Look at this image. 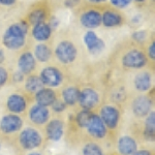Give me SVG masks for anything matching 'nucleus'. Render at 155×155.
<instances>
[{"label": "nucleus", "mask_w": 155, "mask_h": 155, "mask_svg": "<svg viewBox=\"0 0 155 155\" xmlns=\"http://www.w3.org/2000/svg\"><path fill=\"white\" fill-rule=\"evenodd\" d=\"M25 88L28 90L29 92H34V93H36L38 90L44 88V84H42V82L39 77L31 76L26 80Z\"/></svg>", "instance_id": "393cba45"}, {"label": "nucleus", "mask_w": 155, "mask_h": 155, "mask_svg": "<svg viewBox=\"0 0 155 155\" xmlns=\"http://www.w3.org/2000/svg\"><path fill=\"white\" fill-rule=\"evenodd\" d=\"M81 23L86 28H96L101 24V15L96 11H88L82 15Z\"/></svg>", "instance_id": "ddd939ff"}, {"label": "nucleus", "mask_w": 155, "mask_h": 155, "mask_svg": "<svg viewBox=\"0 0 155 155\" xmlns=\"http://www.w3.org/2000/svg\"><path fill=\"white\" fill-rule=\"evenodd\" d=\"M91 113L88 111V110H84V111H82L81 113L78 114L77 116V123L78 125L80 127H86L87 124H88V121L90 119V117H91Z\"/></svg>", "instance_id": "cd10ccee"}, {"label": "nucleus", "mask_w": 155, "mask_h": 155, "mask_svg": "<svg viewBox=\"0 0 155 155\" xmlns=\"http://www.w3.org/2000/svg\"><path fill=\"white\" fill-rule=\"evenodd\" d=\"M111 2L113 5L119 7V8H123V7L128 5V2L126 0H111Z\"/></svg>", "instance_id": "7c9ffc66"}, {"label": "nucleus", "mask_w": 155, "mask_h": 155, "mask_svg": "<svg viewBox=\"0 0 155 155\" xmlns=\"http://www.w3.org/2000/svg\"><path fill=\"white\" fill-rule=\"evenodd\" d=\"M7 78H8V74H7L6 69L4 67L0 66V88L5 85Z\"/></svg>", "instance_id": "c756f323"}, {"label": "nucleus", "mask_w": 155, "mask_h": 155, "mask_svg": "<svg viewBox=\"0 0 155 155\" xmlns=\"http://www.w3.org/2000/svg\"><path fill=\"white\" fill-rule=\"evenodd\" d=\"M6 104H7V109L11 112H12V113H16V114L24 112L27 106L25 98L22 95H20V94H12V95L9 96L7 98Z\"/></svg>", "instance_id": "2eb2a0df"}, {"label": "nucleus", "mask_w": 155, "mask_h": 155, "mask_svg": "<svg viewBox=\"0 0 155 155\" xmlns=\"http://www.w3.org/2000/svg\"><path fill=\"white\" fill-rule=\"evenodd\" d=\"M50 112L47 107L35 104L30 109L29 111V118L33 123L41 125L45 124L49 120Z\"/></svg>", "instance_id": "f8f14e48"}, {"label": "nucleus", "mask_w": 155, "mask_h": 155, "mask_svg": "<svg viewBox=\"0 0 155 155\" xmlns=\"http://www.w3.org/2000/svg\"><path fill=\"white\" fill-rule=\"evenodd\" d=\"M136 1H137V2H143V1H145V0H136Z\"/></svg>", "instance_id": "a19ab883"}, {"label": "nucleus", "mask_w": 155, "mask_h": 155, "mask_svg": "<svg viewBox=\"0 0 155 155\" xmlns=\"http://www.w3.org/2000/svg\"><path fill=\"white\" fill-rule=\"evenodd\" d=\"M16 2V0H0V4L3 5H12Z\"/></svg>", "instance_id": "e433bc0d"}, {"label": "nucleus", "mask_w": 155, "mask_h": 155, "mask_svg": "<svg viewBox=\"0 0 155 155\" xmlns=\"http://www.w3.org/2000/svg\"><path fill=\"white\" fill-rule=\"evenodd\" d=\"M134 86L140 92H146L151 88V76L148 72L137 74L134 78Z\"/></svg>", "instance_id": "aec40b11"}, {"label": "nucleus", "mask_w": 155, "mask_h": 155, "mask_svg": "<svg viewBox=\"0 0 155 155\" xmlns=\"http://www.w3.org/2000/svg\"><path fill=\"white\" fill-rule=\"evenodd\" d=\"M79 2H80V0H66L65 5L68 7H74V6H76Z\"/></svg>", "instance_id": "f704fd0d"}, {"label": "nucleus", "mask_w": 155, "mask_h": 155, "mask_svg": "<svg viewBox=\"0 0 155 155\" xmlns=\"http://www.w3.org/2000/svg\"><path fill=\"white\" fill-rule=\"evenodd\" d=\"M55 54L60 62L64 64L71 63L77 57V49L74 44L68 41H63L57 46Z\"/></svg>", "instance_id": "f03ea898"}, {"label": "nucleus", "mask_w": 155, "mask_h": 155, "mask_svg": "<svg viewBox=\"0 0 155 155\" xmlns=\"http://www.w3.org/2000/svg\"><path fill=\"white\" fill-rule=\"evenodd\" d=\"M98 94L95 90L91 88H85L80 92L79 95V104L84 110H90L94 107L98 102Z\"/></svg>", "instance_id": "1a4fd4ad"}, {"label": "nucleus", "mask_w": 155, "mask_h": 155, "mask_svg": "<svg viewBox=\"0 0 155 155\" xmlns=\"http://www.w3.org/2000/svg\"><path fill=\"white\" fill-rule=\"evenodd\" d=\"M101 22L106 27H114L122 23V18L114 12H106L101 16Z\"/></svg>", "instance_id": "4be33fe9"}, {"label": "nucleus", "mask_w": 155, "mask_h": 155, "mask_svg": "<svg viewBox=\"0 0 155 155\" xmlns=\"http://www.w3.org/2000/svg\"><path fill=\"white\" fill-rule=\"evenodd\" d=\"M152 102L147 96H139L132 102V111L137 117H145L151 112Z\"/></svg>", "instance_id": "9b49d317"}, {"label": "nucleus", "mask_w": 155, "mask_h": 155, "mask_svg": "<svg viewBox=\"0 0 155 155\" xmlns=\"http://www.w3.org/2000/svg\"><path fill=\"white\" fill-rule=\"evenodd\" d=\"M45 18H46V14H45L44 11H41V9H35V11H33L30 14L29 21L32 25H36L42 23Z\"/></svg>", "instance_id": "bb28decb"}, {"label": "nucleus", "mask_w": 155, "mask_h": 155, "mask_svg": "<svg viewBox=\"0 0 155 155\" xmlns=\"http://www.w3.org/2000/svg\"><path fill=\"white\" fill-rule=\"evenodd\" d=\"M18 66L22 74H28L35 68V58L30 52L22 54L18 60Z\"/></svg>", "instance_id": "4468645a"}, {"label": "nucleus", "mask_w": 155, "mask_h": 155, "mask_svg": "<svg viewBox=\"0 0 155 155\" xmlns=\"http://www.w3.org/2000/svg\"><path fill=\"white\" fill-rule=\"evenodd\" d=\"M14 80H15V82H17V83L22 82L24 80V74H22L21 71L16 72V74H14Z\"/></svg>", "instance_id": "72a5a7b5"}, {"label": "nucleus", "mask_w": 155, "mask_h": 155, "mask_svg": "<svg viewBox=\"0 0 155 155\" xmlns=\"http://www.w3.org/2000/svg\"><path fill=\"white\" fill-rule=\"evenodd\" d=\"M41 80L44 85L49 87H57L62 82V74L55 67H46L41 72Z\"/></svg>", "instance_id": "423d86ee"}, {"label": "nucleus", "mask_w": 155, "mask_h": 155, "mask_svg": "<svg viewBox=\"0 0 155 155\" xmlns=\"http://www.w3.org/2000/svg\"><path fill=\"white\" fill-rule=\"evenodd\" d=\"M20 144L24 149H35L41 145L42 139L39 132L33 128H26L20 134Z\"/></svg>", "instance_id": "7ed1b4c3"}, {"label": "nucleus", "mask_w": 155, "mask_h": 155, "mask_svg": "<svg viewBox=\"0 0 155 155\" xmlns=\"http://www.w3.org/2000/svg\"><path fill=\"white\" fill-rule=\"evenodd\" d=\"M28 27L25 23H16L8 27L3 35V44L7 49L17 50L25 45Z\"/></svg>", "instance_id": "f257e3e1"}, {"label": "nucleus", "mask_w": 155, "mask_h": 155, "mask_svg": "<svg viewBox=\"0 0 155 155\" xmlns=\"http://www.w3.org/2000/svg\"><path fill=\"white\" fill-rule=\"evenodd\" d=\"M90 2H93V3H101V2H104L107 0H88Z\"/></svg>", "instance_id": "58836bf2"}, {"label": "nucleus", "mask_w": 155, "mask_h": 155, "mask_svg": "<svg viewBox=\"0 0 155 155\" xmlns=\"http://www.w3.org/2000/svg\"><path fill=\"white\" fill-rule=\"evenodd\" d=\"M148 54H149V57L151 59H154L155 58V44H154V42H152V44L149 46V48H148Z\"/></svg>", "instance_id": "473e14b6"}, {"label": "nucleus", "mask_w": 155, "mask_h": 155, "mask_svg": "<svg viewBox=\"0 0 155 155\" xmlns=\"http://www.w3.org/2000/svg\"><path fill=\"white\" fill-rule=\"evenodd\" d=\"M145 137L148 141H153L155 134V114L154 112H150L148 114V118L145 122Z\"/></svg>", "instance_id": "5701e85b"}, {"label": "nucleus", "mask_w": 155, "mask_h": 155, "mask_svg": "<svg viewBox=\"0 0 155 155\" xmlns=\"http://www.w3.org/2000/svg\"><path fill=\"white\" fill-rule=\"evenodd\" d=\"M35 99L37 104L44 107L52 106V104L56 99V94L52 89L50 88H41V90L36 92Z\"/></svg>", "instance_id": "dca6fc26"}, {"label": "nucleus", "mask_w": 155, "mask_h": 155, "mask_svg": "<svg viewBox=\"0 0 155 155\" xmlns=\"http://www.w3.org/2000/svg\"><path fill=\"white\" fill-rule=\"evenodd\" d=\"M23 125V121L19 116L14 114H9L4 116L0 121V129L4 134H12L21 129Z\"/></svg>", "instance_id": "6e6552de"}, {"label": "nucleus", "mask_w": 155, "mask_h": 155, "mask_svg": "<svg viewBox=\"0 0 155 155\" xmlns=\"http://www.w3.org/2000/svg\"><path fill=\"white\" fill-rule=\"evenodd\" d=\"M51 34H52L51 26L44 23V22L34 25L33 29H32V35L38 41H45L47 39H49Z\"/></svg>", "instance_id": "6ab92c4d"}, {"label": "nucleus", "mask_w": 155, "mask_h": 155, "mask_svg": "<svg viewBox=\"0 0 155 155\" xmlns=\"http://www.w3.org/2000/svg\"><path fill=\"white\" fill-rule=\"evenodd\" d=\"M52 107H53V110L55 112H63L64 110L66 109V104L63 101H59V99H55V101L52 104Z\"/></svg>", "instance_id": "c85d7f7f"}, {"label": "nucleus", "mask_w": 155, "mask_h": 155, "mask_svg": "<svg viewBox=\"0 0 155 155\" xmlns=\"http://www.w3.org/2000/svg\"><path fill=\"white\" fill-rule=\"evenodd\" d=\"M34 54H35V58L41 62H47L51 58V49L49 48L47 45L39 44L35 47L34 50Z\"/></svg>", "instance_id": "b1692460"}, {"label": "nucleus", "mask_w": 155, "mask_h": 155, "mask_svg": "<svg viewBox=\"0 0 155 155\" xmlns=\"http://www.w3.org/2000/svg\"><path fill=\"white\" fill-rule=\"evenodd\" d=\"M79 95L80 91L76 87H67L62 92V97H63V101L66 104V106H74L79 101Z\"/></svg>", "instance_id": "412c9836"}, {"label": "nucleus", "mask_w": 155, "mask_h": 155, "mask_svg": "<svg viewBox=\"0 0 155 155\" xmlns=\"http://www.w3.org/2000/svg\"><path fill=\"white\" fill-rule=\"evenodd\" d=\"M84 42L90 53L98 54L104 49V42L94 31H88L84 36Z\"/></svg>", "instance_id": "9d476101"}, {"label": "nucleus", "mask_w": 155, "mask_h": 155, "mask_svg": "<svg viewBox=\"0 0 155 155\" xmlns=\"http://www.w3.org/2000/svg\"><path fill=\"white\" fill-rule=\"evenodd\" d=\"M90 136L96 139H102L107 134V126L98 115L92 114L86 126Z\"/></svg>", "instance_id": "39448f33"}, {"label": "nucleus", "mask_w": 155, "mask_h": 155, "mask_svg": "<svg viewBox=\"0 0 155 155\" xmlns=\"http://www.w3.org/2000/svg\"><path fill=\"white\" fill-rule=\"evenodd\" d=\"M137 149V142L131 137L125 136L119 139L118 141V151L122 155H131Z\"/></svg>", "instance_id": "a211bd4d"}, {"label": "nucleus", "mask_w": 155, "mask_h": 155, "mask_svg": "<svg viewBox=\"0 0 155 155\" xmlns=\"http://www.w3.org/2000/svg\"><path fill=\"white\" fill-rule=\"evenodd\" d=\"M134 38L137 41L139 42L143 41L145 38H146V32L145 31H139V32H134Z\"/></svg>", "instance_id": "2f4dec72"}, {"label": "nucleus", "mask_w": 155, "mask_h": 155, "mask_svg": "<svg viewBox=\"0 0 155 155\" xmlns=\"http://www.w3.org/2000/svg\"><path fill=\"white\" fill-rule=\"evenodd\" d=\"M99 117L104 121V125L109 127V128L113 129L116 128L117 125H118L120 113L118 109H116L113 106H104L101 110V116Z\"/></svg>", "instance_id": "0eeeda50"}, {"label": "nucleus", "mask_w": 155, "mask_h": 155, "mask_svg": "<svg viewBox=\"0 0 155 155\" xmlns=\"http://www.w3.org/2000/svg\"><path fill=\"white\" fill-rule=\"evenodd\" d=\"M29 155H41V153H37V152H34V153H31V154H29Z\"/></svg>", "instance_id": "ea45409f"}, {"label": "nucleus", "mask_w": 155, "mask_h": 155, "mask_svg": "<svg viewBox=\"0 0 155 155\" xmlns=\"http://www.w3.org/2000/svg\"><path fill=\"white\" fill-rule=\"evenodd\" d=\"M3 61H4V52L0 49V64H1Z\"/></svg>", "instance_id": "4c0bfd02"}, {"label": "nucleus", "mask_w": 155, "mask_h": 155, "mask_svg": "<svg viewBox=\"0 0 155 155\" xmlns=\"http://www.w3.org/2000/svg\"><path fill=\"white\" fill-rule=\"evenodd\" d=\"M122 63L128 68H142L146 65L147 58L143 52L139 50H131L123 56Z\"/></svg>", "instance_id": "20e7f679"}, {"label": "nucleus", "mask_w": 155, "mask_h": 155, "mask_svg": "<svg viewBox=\"0 0 155 155\" xmlns=\"http://www.w3.org/2000/svg\"><path fill=\"white\" fill-rule=\"evenodd\" d=\"M83 155H104L101 147L95 143H89L83 148Z\"/></svg>", "instance_id": "a878e982"}, {"label": "nucleus", "mask_w": 155, "mask_h": 155, "mask_svg": "<svg viewBox=\"0 0 155 155\" xmlns=\"http://www.w3.org/2000/svg\"><path fill=\"white\" fill-rule=\"evenodd\" d=\"M131 155H152V154H151V152L148 151V150H140V151L134 152Z\"/></svg>", "instance_id": "c9c22d12"}, {"label": "nucleus", "mask_w": 155, "mask_h": 155, "mask_svg": "<svg viewBox=\"0 0 155 155\" xmlns=\"http://www.w3.org/2000/svg\"><path fill=\"white\" fill-rule=\"evenodd\" d=\"M46 130L49 139L54 142H57L63 136V123L60 120H52L47 125Z\"/></svg>", "instance_id": "f3484780"}]
</instances>
